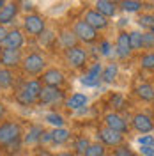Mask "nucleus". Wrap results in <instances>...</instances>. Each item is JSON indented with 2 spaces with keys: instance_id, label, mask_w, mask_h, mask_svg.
Returning a JSON list of instances; mask_svg holds the SVG:
<instances>
[{
  "instance_id": "1",
  "label": "nucleus",
  "mask_w": 154,
  "mask_h": 156,
  "mask_svg": "<svg viewBox=\"0 0 154 156\" xmlns=\"http://www.w3.org/2000/svg\"><path fill=\"white\" fill-rule=\"evenodd\" d=\"M23 146V128L18 121H2L0 122V151L7 154H16Z\"/></svg>"
},
{
  "instance_id": "44",
  "label": "nucleus",
  "mask_w": 154,
  "mask_h": 156,
  "mask_svg": "<svg viewBox=\"0 0 154 156\" xmlns=\"http://www.w3.org/2000/svg\"><path fill=\"white\" fill-rule=\"evenodd\" d=\"M23 5H25V7H23V9L27 11V12H32V11H34V7H32V4H30V2H27V0H23Z\"/></svg>"
},
{
  "instance_id": "43",
  "label": "nucleus",
  "mask_w": 154,
  "mask_h": 156,
  "mask_svg": "<svg viewBox=\"0 0 154 156\" xmlns=\"http://www.w3.org/2000/svg\"><path fill=\"white\" fill-rule=\"evenodd\" d=\"M5 115H7V107H5V105L0 101V122L5 119Z\"/></svg>"
},
{
  "instance_id": "7",
  "label": "nucleus",
  "mask_w": 154,
  "mask_h": 156,
  "mask_svg": "<svg viewBox=\"0 0 154 156\" xmlns=\"http://www.w3.org/2000/svg\"><path fill=\"white\" fill-rule=\"evenodd\" d=\"M39 80H41V83L44 87L62 89V85L66 83V75H64L62 69H58V68H46L43 71V75L39 76Z\"/></svg>"
},
{
  "instance_id": "48",
  "label": "nucleus",
  "mask_w": 154,
  "mask_h": 156,
  "mask_svg": "<svg viewBox=\"0 0 154 156\" xmlns=\"http://www.w3.org/2000/svg\"><path fill=\"white\" fill-rule=\"evenodd\" d=\"M2 50H4V48H2V46H0V53H2Z\"/></svg>"
},
{
  "instance_id": "32",
  "label": "nucleus",
  "mask_w": 154,
  "mask_h": 156,
  "mask_svg": "<svg viewBox=\"0 0 154 156\" xmlns=\"http://www.w3.org/2000/svg\"><path fill=\"white\" fill-rule=\"evenodd\" d=\"M108 105L112 108V112H117V110H122L126 107V101L122 94H112L110 99H108Z\"/></svg>"
},
{
  "instance_id": "37",
  "label": "nucleus",
  "mask_w": 154,
  "mask_h": 156,
  "mask_svg": "<svg viewBox=\"0 0 154 156\" xmlns=\"http://www.w3.org/2000/svg\"><path fill=\"white\" fill-rule=\"evenodd\" d=\"M112 156H136L133 153V149L129 146H126V144H121V146L114 147V151H112Z\"/></svg>"
},
{
  "instance_id": "25",
  "label": "nucleus",
  "mask_w": 154,
  "mask_h": 156,
  "mask_svg": "<svg viewBox=\"0 0 154 156\" xmlns=\"http://www.w3.org/2000/svg\"><path fill=\"white\" fill-rule=\"evenodd\" d=\"M71 138L68 128H53L51 129V146H66Z\"/></svg>"
},
{
  "instance_id": "39",
  "label": "nucleus",
  "mask_w": 154,
  "mask_h": 156,
  "mask_svg": "<svg viewBox=\"0 0 154 156\" xmlns=\"http://www.w3.org/2000/svg\"><path fill=\"white\" fill-rule=\"evenodd\" d=\"M138 144H140V146H152V144H154V136L152 135L138 136Z\"/></svg>"
},
{
  "instance_id": "40",
  "label": "nucleus",
  "mask_w": 154,
  "mask_h": 156,
  "mask_svg": "<svg viewBox=\"0 0 154 156\" xmlns=\"http://www.w3.org/2000/svg\"><path fill=\"white\" fill-rule=\"evenodd\" d=\"M41 146H51V131L44 129V133L41 136Z\"/></svg>"
},
{
  "instance_id": "13",
  "label": "nucleus",
  "mask_w": 154,
  "mask_h": 156,
  "mask_svg": "<svg viewBox=\"0 0 154 156\" xmlns=\"http://www.w3.org/2000/svg\"><path fill=\"white\" fill-rule=\"evenodd\" d=\"M101 73H103V64L101 62H94L85 71V75L80 78L82 85H85V87H97L101 83Z\"/></svg>"
},
{
  "instance_id": "2",
  "label": "nucleus",
  "mask_w": 154,
  "mask_h": 156,
  "mask_svg": "<svg viewBox=\"0 0 154 156\" xmlns=\"http://www.w3.org/2000/svg\"><path fill=\"white\" fill-rule=\"evenodd\" d=\"M46 66H48V62L43 53L30 51V53H23V60H21L19 69L25 76H41Z\"/></svg>"
},
{
  "instance_id": "42",
  "label": "nucleus",
  "mask_w": 154,
  "mask_h": 156,
  "mask_svg": "<svg viewBox=\"0 0 154 156\" xmlns=\"http://www.w3.org/2000/svg\"><path fill=\"white\" fill-rule=\"evenodd\" d=\"M7 27H4V25H0V46L4 44V39H5V36H7Z\"/></svg>"
},
{
  "instance_id": "31",
  "label": "nucleus",
  "mask_w": 154,
  "mask_h": 156,
  "mask_svg": "<svg viewBox=\"0 0 154 156\" xmlns=\"http://www.w3.org/2000/svg\"><path fill=\"white\" fill-rule=\"evenodd\" d=\"M90 146V140L87 138V136H78L76 140H75V146H73V153H75V156L76 154H85V151H87V147Z\"/></svg>"
},
{
  "instance_id": "14",
  "label": "nucleus",
  "mask_w": 154,
  "mask_h": 156,
  "mask_svg": "<svg viewBox=\"0 0 154 156\" xmlns=\"http://www.w3.org/2000/svg\"><path fill=\"white\" fill-rule=\"evenodd\" d=\"M114 51H115V55L119 58H129L131 57V53H133V50H131V44H129V32H121L119 36H117L115 39V48H114Z\"/></svg>"
},
{
  "instance_id": "8",
  "label": "nucleus",
  "mask_w": 154,
  "mask_h": 156,
  "mask_svg": "<svg viewBox=\"0 0 154 156\" xmlns=\"http://www.w3.org/2000/svg\"><path fill=\"white\" fill-rule=\"evenodd\" d=\"M131 128L140 135H149L154 131V119L145 112H138L131 117Z\"/></svg>"
},
{
  "instance_id": "47",
  "label": "nucleus",
  "mask_w": 154,
  "mask_h": 156,
  "mask_svg": "<svg viewBox=\"0 0 154 156\" xmlns=\"http://www.w3.org/2000/svg\"><path fill=\"white\" fill-rule=\"evenodd\" d=\"M151 32H152V34H154V27H152V29H151Z\"/></svg>"
},
{
  "instance_id": "51",
  "label": "nucleus",
  "mask_w": 154,
  "mask_h": 156,
  "mask_svg": "<svg viewBox=\"0 0 154 156\" xmlns=\"http://www.w3.org/2000/svg\"><path fill=\"white\" fill-rule=\"evenodd\" d=\"M152 147H154V144H152Z\"/></svg>"
},
{
  "instance_id": "53",
  "label": "nucleus",
  "mask_w": 154,
  "mask_h": 156,
  "mask_svg": "<svg viewBox=\"0 0 154 156\" xmlns=\"http://www.w3.org/2000/svg\"><path fill=\"white\" fill-rule=\"evenodd\" d=\"M0 68H2V66H0Z\"/></svg>"
},
{
  "instance_id": "19",
  "label": "nucleus",
  "mask_w": 154,
  "mask_h": 156,
  "mask_svg": "<svg viewBox=\"0 0 154 156\" xmlns=\"http://www.w3.org/2000/svg\"><path fill=\"white\" fill-rule=\"evenodd\" d=\"M57 43H58V46L64 50H69V48H75V46H78V39L76 36L73 34V30H60V34L57 36Z\"/></svg>"
},
{
  "instance_id": "50",
  "label": "nucleus",
  "mask_w": 154,
  "mask_h": 156,
  "mask_svg": "<svg viewBox=\"0 0 154 156\" xmlns=\"http://www.w3.org/2000/svg\"><path fill=\"white\" fill-rule=\"evenodd\" d=\"M140 2H144V0H140Z\"/></svg>"
},
{
  "instance_id": "9",
  "label": "nucleus",
  "mask_w": 154,
  "mask_h": 156,
  "mask_svg": "<svg viewBox=\"0 0 154 156\" xmlns=\"http://www.w3.org/2000/svg\"><path fill=\"white\" fill-rule=\"evenodd\" d=\"M97 142H101L105 147H117L121 144H124V135L103 126L97 129Z\"/></svg>"
},
{
  "instance_id": "21",
  "label": "nucleus",
  "mask_w": 154,
  "mask_h": 156,
  "mask_svg": "<svg viewBox=\"0 0 154 156\" xmlns=\"http://www.w3.org/2000/svg\"><path fill=\"white\" fill-rule=\"evenodd\" d=\"M19 87L23 89L29 96H32L36 101H37L39 94H41V90H43V83H41L39 78H29V80H23Z\"/></svg>"
},
{
  "instance_id": "49",
  "label": "nucleus",
  "mask_w": 154,
  "mask_h": 156,
  "mask_svg": "<svg viewBox=\"0 0 154 156\" xmlns=\"http://www.w3.org/2000/svg\"><path fill=\"white\" fill-rule=\"evenodd\" d=\"M152 108H154V101H152Z\"/></svg>"
},
{
  "instance_id": "33",
  "label": "nucleus",
  "mask_w": 154,
  "mask_h": 156,
  "mask_svg": "<svg viewBox=\"0 0 154 156\" xmlns=\"http://www.w3.org/2000/svg\"><path fill=\"white\" fill-rule=\"evenodd\" d=\"M140 68L145 71H154V51H147L140 57Z\"/></svg>"
},
{
  "instance_id": "35",
  "label": "nucleus",
  "mask_w": 154,
  "mask_h": 156,
  "mask_svg": "<svg viewBox=\"0 0 154 156\" xmlns=\"http://www.w3.org/2000/svg\"><path fill=\"white\" fill-rule=\"evenodd\" d=\"M96 50L99 51V55H101V57H112V53H115V51H114V44H112L108 39L99 41V46H97Z\"/></svg>"
},
{
  "instance_id": "36",
  "label": "nucleus",
  "mask_w": 154,
  "mask_h": 156,
  "mask_svg": "<svg viewBox=\"0 0 154 156\" xmlns=\"http://www.w3.org/2000/svg\"><path fill=\"white\" fill-rule=\"evenodd\" d=\"M142 50L154 51V34L151 32V30L142 32Z\"/></svg>"
},
{
  "instance_id": "52",
  "label": "nucleus",
  "mask_w": 154,
  "mask_h": 156,
  "mask_svg": "<svg viewBox=\"0 0 154 156\" xmlns=\"http://www.w3.org/2000/svg\"><path fill=\"white\" fill-rule=\"evenodd\" d=\"M16 2H18V0H16Z\"/></svg>"
},
{
  "instance_id": "6",
  "label": "nucleus",
  "mask_w": 154,
  "mask_h": 156,
  "mask_svg": "<svg viewBox=\"0 0 154 156\" xmlns=\"http://www.w3.org/2000/svg\"><path fill=\"white\" fill-rule=\"evenodd\" d=\"M66 101V92L58 87H44L43 85V90L39 94L37 103L41 107H57L60 103Z\"/></svg>"
},
{
  "instance_id": "34",
  "label": "nucleus",
  "mask_w": 154,
  "mask_h": 156,
  "mask_svg": "<svg viewBox=\"0 0 154 156\" xmlns=\"http://www.w3.org/2000/svg\"><path fill=\"white\" fill-rule=\"evenodd\" d=\"M129 44H131L133 51L142 50V32L140 30H131L129 32Z\"/></svg>"
},
{
  "instance_id": "29",
  "label": "nucleus",
  "mask_w": 154,
  "mask_h": 156,
  "mask_svg": "<svg viewBox=\"0 0 154 156\" xmlns=\"http://www.w3.org/2000/svg\"><path fill=\"white\" fill-rule=\"evenodd\" d=\"M105 154H106V147L101 142H90V146L87 147L83 156H105Z\"/></svg>"
},
{
  "instance_id": "20",
  "label": "nucleus",
  "mask_w": 154,
  "mask_h": 156,
  "mask_svg": "<svg viewBox=\"0 0 154 156\" xmlns=\"http://www.w3.org/2000/svg\"><path fill=\"white\" fill-rule=\"evenodd\" d=\"M87 103H89V98L83 92H75L69 98H66V101H64L66 108H69V110H82L87 107Z\"/></svg>"
},
{
  "instance_id": "24",
  "label": "nucleus",
  "mask_w": 154,
  "mask_h": 156,
  "mask_svg": "<svg viewBox=\"0 0 154 156\" xmlns=\"http://www.w3.org/2000/svg\"><path fill=\"white\" fill-rule=\"evenodd\" d=\"M96 11L99 14H103L105 18H114L117 14V5L114 0H97Z\"/></svg>"
},
{
  "instance_id": "17",
  "label": "nucleus",
  "mask_w": 154,
  "mask_h": 156,
  "mask_svg": "<svg viewBox=\"0 0 154 156\" xmlns=\"http://www.w3.org/2000/svg\"><path fill=\"white\" fill-rule=\"evenodd\" d=\"M44 133L43 124H30L27 131H23V146H37L41 144V136Z\"/></svg>"
},
{
  "instance_id": "41",
  "label": "nucleus",
  "mask_w": 154,
  "mask_h": 156,
  "mask_svg": "<svg viewBox=\"0 0 154 156\" xmlns=\"http://www.w3.org/2000/svg\"><path fill=\"white\" fill-rule=\"evenodd\" d=\"M140 156H154L152 146H140Z\"/></svg>"
},
{
  "instance_id": "27",
  "label": "nucleus",
  "mask_w": 154,
  "mask_h": 156,
  "mask_svg": "<svg viewBox=\"0 0 154 156\" xmlns=\"http://www.w3.org/2000/svg\"><path fill=\"white\" fill-rule=\"evenodd\" d=\"M44 122H48L50 126H53V128H64L66 119H64L62 114L51 110V112H46V114H44Z\"/></svg>"
},
{
  "instance_id": "26",
  "label": "nucleus",
  "mask_w": 154,
  "mask_h": 156,
  "mask_svg": "<svg viewBox=\"0 0 154 156\" xmlns=\"http://www.w3.org/2000/svg\"><path fill=\"white\" fill-rule=\"evenodd\" d=\"M14 101H16L18 105H21V107H34V105H37V101L32 96H29L21 87H18L16 92H14Z\"/></svg>"
},
{
  "instance_id": "18",
  "label": "nucleus",
  "mask_w": 154,
  "mask_h": 156,
  "mask_svg": "<svg viewBox=\"0 0 154 156\" xmlns=\"http://www.w3.org/2000/svg\"><path fill=\"white\" fill-rule=\"evenodd\" d=\"M18 82L16 71L7 68H0V90H11Z\"/></svg>"
},
{
  "instance_id": "12",
  "label": "nucleus",
  "mask_w": 154,
  "mask_h": 156,
  "mask_svg": "<svg viewBox=\"0 0 154 156\" xmlns=\"http://www.w3.org/2000/svg\"><path fill=\"white\" fill-rule=\"evenodd\" d=\"M103 121H105L106 128H110V129H114V131H119V133H122V135L129 129L128 119L122 117L119 112H108V114H105Z\"/></svg>"
},
{
  "instance_id": "22",
  "label": "nucleus",
  "mask_w": 154,
  "mask_h": 156,
  "mask_svg": "<svg viewBox=\"0 0 154 156\" xmlns=\"http://www.w3.org/2000/svg\"><path fill=\"white\" fill-rule=\"evenodd\" d=\"M135 94H136V98H138L140 101L152 103V101H154V85L147 83V82L138 83V85L135 87Z\"/></svg>"
},
{
  "instance_id": "28",
  "label": "nucleus",
  "mask_w": 154,
  "mask_h": 156,
  "mask_svg": "<svg viewBox=\"0 0 154 156\" xmlns=\"http://www.w3.org/2000/svg\"><path fill=\"white\" fill-rule=\"evenodd\" d=\"M119 7L124 11V12H138V11L144 7V4L140 0H121L119 2Z\"/></svg>"
},
{
  "instance_id": "23",
  "label": "nucleus",
  "mask_w": 154,
  "mask_h": 156,
  "mask_svg": "<svg viewBox=\"0 0 154 156\" xmlns=\"http://www.w3.org/2000/svg\"><path fill=\"white\" fill-rule=\"evenodd\" d=\"M119 76V64L117 62H110V64H106L103 66V73H101V83H106V85H110V83H114Z\"/></svg>"
},
{
  "instance_id": "3",
  "label": "nucleus",
  "mask_w": 154,
  "mask_h": 156,
  "mask_svg": "<svg viewBox=\"0 0 154 156\" xmlns=\"http://www.w3.org/2000/svg\"><path fill=\"white\" fill-rule=\"evenodd\" d=\"M21 30L25 32V36L39 37L46 30V20H44V16H41L37 12H29L21 21Z\"/></svg>"
},
{
  "instance_id": "11",
  "label": "nucleus",
  "mask_w": 154,
  "mask_h": 156,
  "mask_svg": "<svg viewBox=\"0 0 154 156\" xmlns=\"http://www.w3.org/2000/svg\"><path fill=\"white\" fill-rule=\"evenodd\" d=\"M21 60H23V51L21 50H2L0 53V66L2 68H7L16 71L21 66Z\"/></svg>"
},
{
  "instance_id": "4",
  "label": "nucleus",
  "mask_w": 154,
  "mask_h": 156,
  "mask_svg": "<svg viewBox=\"0 0 154 156\" xmlns=\"http://www.w3.org/2000/svg\"><path fill=\"white\" fill-rule=\"evenodd\" d=\"M73 34L76 36L78 43H83V44H92V43H96L97 37H99V32L94 30L87 21L83 20H78L73 23Z\"/></svg>"
},
{
  "instance_id": "16",
  "label": "nucleus",
  "mask_w": 154,
  "mask_h": 156,
  "mask_svg": "<svg viewBox=\"0 0 154 156\" xmlns=\"http://www.w3.org/2000/svg\"><path fill=\"white\" fill-rule=\"evenodd\" d=\"M19 12V4L16 0H12V2H7L2 11H0V25H4V27H7L11 23H14V20L18 16Z\"/></svg>"
},
{
  "instance_id": "10",
  "label": "nucleus",
  "mask_w": 154,
  "mask_h": 156,
  "mask_svg": "<svg viewBox=\"0 0 154 156\" xmlns=\"http://www.w3.org/2000/svg\"><path fill=\"white\" fill-rule=\"evenodd\" d=\"M25 43H27V36H25V32L21 29H9L7 30V36L4 39V44H2V48L5 50H21L25 46Z\"/></svg>"
},
{
  "instance_id": "38",
  "label": "nucleus",
  "mask_w": 154,
  "mask_h": 156,
  "mask_svg": "<svg viewBox=\"0 0 154 156\" xmlns=\"http://www.w3.org/2000/svg\"><path fill=\"white\" fill-rule=\"evenodd\" d=\"M39 41H41V44L43 46H48V44H51V41H57V36H55V32L53 30H44L41 36H39Z\"/></svg>"
},
{
  "instance_id": "46",
  "label": "nucleus",
  "mask_w": 154,
  "mask_h": 156,
  "mask_svg": "<svg viewBox=\"0 0 154 156\" xmlns=\"http://www.w3.org/2000/svg\"><path fill=\"white\" fill-rule=\"evenodd\" d=\"M5 4H7V0H0V11H2V7H4Z\"/></svg>"
},
{
  "instance_id": "30",
  "label": "nucleus",
  "mask_w": 154,
  "mask_h": 156,
  "mask_svg": "<svg viewBox=\"0 0 154 156\" xmlns=\"http://www.w3.org/2000/svg\"><path fill=\"white\" fill-rule=\"evenodd\" d=\"M136 23L144 30H151L154 27V12H144V14H140L138 20H136Z\"/></svg>"
},
{
  "instance_id": "45",
  "label": "nucleus",
  "mask_w": 154,
  "mask_h": 156,
  "mask_svg": "<svg viewBox=\"0 0 154 156\" xmlns=\"http://www.w3.org/2000/svg\"><path fill=\"white\" fill-rule=\"evenodd\" d=\"M53 156H75V153H71V151H62V153H57V154Z\"/></svg>"
},
{
  "instance_id": "15",
  "label": "nucleus",
  "mask_w": 154,
  "mask_h": 156,
  "mask_svg": "<svg viewBox=\"0 0 154 156\" xmlns=\"http://www.w3.org/2000/svg\"><path fill=\"white\" fill-rule=\"evenodd\" d=\"M83 21H87V23H89V25H90L94 30H97V32L108 29V25H110L108 18H105L103 14H99L96 9L85 11V14H83Z\"/></svg>"
},
{
  "instance_id": "5",
  "label": "nucleus",
  "mask_w": 154,
  "mask_h": 156,
  "mask_svg": "<svg viewBox=\"0 0 154 156\" xmlns=\"http://www.w3.org/2000/svg\"><path fill=\"white\" fill-rule=\"evenodd\" d=\"M64 60L71 69H83L89 60V51L78 44L75 48H69L64 51Z\"/></svg>"
}]
</instances>
